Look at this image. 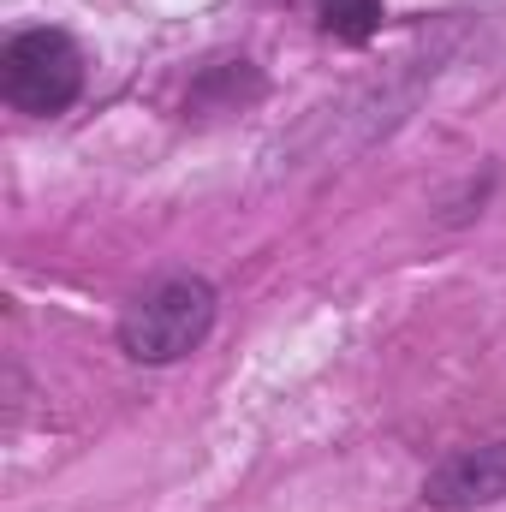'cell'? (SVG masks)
<instances>
[{
	"label": "cell",
	"mask_w": 506,
	"mask_h": 512,
	"mask_svg": "<svg viewBox=\"0 0 506 512\" xmlns=\"http://www.w3.org/2000/svg\"><path fill=\"white\" fill-rule=\"evenodd\" d=\"M209 322H215V292H209V280L179 274V280H161L155 292H143L126 310L120 346H126V358H137V364H173V358H185L191 346H203Z\"/></svg>",
	"instance_id": "cell-1"
},
{
	"label": "cell",
	"mask_w": 506,
	"mask_h": 512,
	"mask_svg": "<svg viewBox=\"0 0 506 512\" xmlns=\"http://www.w3.org/2000/svg\"><path fill=\"white\" fill-rule=\"evenodd\" d=\"M84 90V54L66 30H18L0 54V96L18 114H60Z\"/></svg>",
	"instance_id": "cell-2"
},
{
	"label": "cell",
	"mask_w": 506,
	"mask_h": 512,
	"mask_svg": "<svg viewBox=\"0 0 506 512\" xmlns=\"http://www.w3.org/2000/svg\"><path fill=\"white\" fill-rule=\"evenodd\" d=\"M429 507H477V501H501L506 495V441L501 447H477L459 453L453 465H441L429 477Z\"/></svg>",
	"instance_id": "cell-3"
},
{
	"label": "cell",
	"mask_w": 506,
	"mask_h": 512,
	"mask_svg": "<svg viewBox=\"0 0 506 512\" xmlns=\"http://www.w3.org/2000/svg\"><path fill=\"white\" fill-rule=\"evenodd\" d=\"M322 30L340 42H370L381 30V0H316Z\"/></svg>",
	"instance_id": "cell-4"
}]
</instances>
